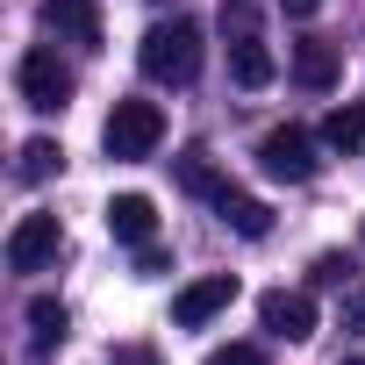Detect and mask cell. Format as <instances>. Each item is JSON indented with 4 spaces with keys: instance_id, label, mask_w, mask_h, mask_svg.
Returning <instances> with one entry per match:
<instances>
[{
    "instance_id": "1",
    "label": "cell",
    "mask_w": 365,
    "mask_h": 365,
    "mask_svg": "<svg viewBox=\"0 0 365 365\" xmlns=\"http://www.w3.org/2000/svg\"><path fill=\"white\" fill-rule=\"evenodd\" d=\"M136 65L158 86H194L201 79V29L194 22H150L136 43Z\"/></svg>"
},
{
    "instance_id": "2",
    "label": "cell",
    "mask_w": 365,
    "mask_h": 365,
    "mask_svg": "<svg viewBox=\"0 0 365 365\" xmlns=\"http://www.w3.org/2000/svg\"><path fill=\"white\" fill-rule=\"evenodd\" d=\"M158 143H165V108H158V101H115V108H108L101 150H108L115 165H143Z\"/></svg>"
},
{
    "instance_id": "3",
    "label": "cell",
    "mask_w": 365,
    "mask_h": 365,
    "mask_svg": "<svg viewBox=\"0 0 365 365\" xmlns=\"http://www.w3.org/2000/svg\"><path fill=\"white\" fill-rule=\"evenodd\" d=\"M15 86H22V101L36 108V115H58V108H72V65L51 51V43H29L22 51V65H15Z\"/></svg>"
},
{
    "instance_id": "4",
    "label": "cell",
    "mask_w": 365,
    "mask_h": 365,
    "mask_svg": "<svg viewBox=\"0 0 365 365\" xmlns=\"http://www.w3.org/2000/svg\"><path fill=\"white\" fill-rule=\"evenodd\" d=\"M258 172L265 179H287V187H301V179H315V136L308 129H265V143H258Z\"/></svg>"
},
{
    "instance_id": "5",
    "label": "cell",
    "mask_w": 365,
    "mask_h": 365,
    "mask_svg": "<svg viewBox=\"0 0 365 365\" xmlns=\"http://www.w3.org/2000/svg\"><path fill=\"white\" fill-rule=\"evenodd\" d=\"M58 251H65L58 215H22L8 237V272H43V265H58Z\"/></svg>"
},
{
    "instance_id": "6",
    "label": "cell",
    "mask_w": 365,
    "mask_h": 365,
    "mask_svg": "<svg viewBox=\"0 0 365 365\" xmlns=\"http://www.w3.org/2000/svg\"><path fill=\"white\" fill-rule=\"evenodd\" d=\"M230 301H237V272H208V279H194V287L172 294V322H179V329H201V322H215Z\"/></svg>"
},
{
    "instance_id": "7",
    "label": "cell",
    "mask_w": 365,
    "mask_h": 365,
    "mask_svg": "<svg viewBox=\"0 0 365 365\" xmlns=\"http://www.w3.org/2000/svg\"><path fill=\"white\" fill-rule=\"evenodd\" d=\"M258 322H265L279 344H308V336H315V301H308V294H287V287H272V294L258 301Z\"/></svg>"
},
{
    "instance_id": "8",
    "label": "cell",
    "mask_w": 365,
    "mask_h": 365,
    "mask_svg": "<svg viewBox=\"0 0 365 365\" xmlns=\"http://www.w3.org/2000/svg\"><path fill=\"white\" fill-rule=\"evenodd\" d=\"M108 237L129 244V251H143V244L158 237V201H150V194H115V201H108Z\"/></svg>"
},
{
    "instance_id": "9",
    "label": "cell",
    "mask_w": 365,
    "mask_h": 365,
    "mask_svg": "<svg viewBox=\"0 0 365 365\" xmlns=\"http://www.w3.org/2000/svg\"><path fill=\"white\" fill-rule=\"evenodd\" d=\"M43 29L79 43V51H101V8L93 0H43Z\"/></svg>"
},
{
    "instance_id": "10",
    "label": "cell",
    "mask_w": 365,
    "mask_h": 365,
    "mask_svg": "<svg viewBox=\"0 0 365 365\" xmlns=\"http://www.w3.org/2000/svg\"><path fill=\"white\" fill-rule=\"evenodd\" d=\"M336 72H344V51H336L329 36H308V43H294V79H301L308 93H329V86H336Z\"/></svg>"
},
{
    "instance_id": "11",
    "label": "cell",
    "mask_w": 365,
    "mask_h": 365,
    "mask_svg": "<svg viewBox=\"0 0 365 365\" xmlns=\"http://www.w3.org/2000/svg\"><path fill=\"white\" fill-rule=\"evenodd\" d=\"M215 215H222L237 237H251V244H258V237H272V208H265L258 194H237V187H222V194H215Z\"/></svg>"
},
{
    "instance_id": "12",
    "label": "cell",
    "mask_w": 365,
    "mask_h": 365,
    "mask_svg": "<svg viewBox=\"0 0 365 365\" xmlns=\"http://www.w3.org/2000/svg\"><path fill=\"white\" fill-rule=\"evenodd\" d=\"M272 72H279V65H272V51L258 43V29L230 43V79H237L244 93H258V86H272Z\"/></svg>"
},
{
    "instance_id": "13",
    "label": "cell",
    "mask_w": 365,
    "mask_h": 365,
    "mask_svg": "<svg viewBox=\"0 0 365 365\" xmlns=\"http://www.w3.org/2000/svg\"><path fill=\"white\" fill-rule=\"evenodd\" d=\"M322 143H329V150H344V158H351V150H365V101L329 108V115H322Z\"/></svg>"
},
{
    "instance_id": "14",
    "label": "cell",
    "mask_w": 365,
    "mask_h": 365,
    "mask_svg": "<svg viewBox=\"0 0 365 365\" xmlns=\"http://www.w3.org/2000/svg\"><path fill=\"white\" fill-rule=\"evenodd\" d=\"M65 329H72V315H65V301H51V294H36V301H29V336H36V351H58V344H65Z\"/></svg>"
},
{
    "instance_id": "15",
    "label": "cell",
    "mask_w": 365,
    "mask_h": 365,
    "mask_svg": "<svg viewBox=\"0 0 365 365\" xmlns=\"http://www.w3.org/2000/svg\"><path fill=\"white\" fill-rule=\"evenodd\" d=\"M179 187H187V194H201V201H215V194L230 187V179L208 165V150H187V158H179Z\"/></svg>"
},
{
    "instance_id": "16",
    "label": "cell",
    "mask_w": 365,
    "mask_h": 365,
    "mask_svg": "<svg viewBox=\"0 0 365 365\" xmlns=\"http://www.w3.org/2000/svg\"><path fill=\"white\" fill-rule=\"evenodd\" d=\"M58 165H65V150H58L51 136H29V143H22V165H15V172H22L29 187H36V179H51Z\"/></svg>"
},
{
    "instance_id": "17",
    "label": "cell",
    "mask_w": 365,
    "mask_h": 365,
    "mask_svg": "<svg viewBox=\"0 0 365 365\" xmlns=\"http://www.w3.org/2000/svg\"><path fill=\"white\" fill-rule=\"evenodd\" d=\"M351 272H358V265H351L344 251H322V258L308 265V287H351Z\"/></svg>"
},
{
    "instance_id": "18",
    "label": "cell",
    "mask_w": 365,
    "mask_h": 365,
    "mask_svg": "<svg viewBox=\"0 0 365 365\" xmlns=\"http://www.w3.org/2000/svg\"><path fill=\"white\" fill-rule=\"evenodd\" d=\"M208 365H265V344H222L208 351Z\"/></svg>"
},
{
    "instance_id": "19",
    "label": "cell",
    "mask_w": 365,
    "mask_h": 365,
    "mask_svg": "<svg viewBox=\"0 0 365 365\" xmlns=\"http://www.w3.org/2000/svg\"><path fill=\"white\" fill-rule=\"evenodd\" d=\"M251 22H258V15H251V0H222V29H237V36H251Z\"/></svg>"
},
{
    "instance_id": "20",
    "label": "cell",
    "mask_w": 365,
    "mask_h": 365,
    "mask_svg": "<svg viewBox=\"0 0 365 365\" xmlns=\"http://www.w3.org/2000/svg\"><path fill=\"white\" fill-rule=\"evenodd\" d=\"M108 365H158V351H150V344H115Z\"/></svg>"
},
{
    "instance_id": "21",
    "label": "cell",
    "mask_w": 365,
    "mask_h": 365,
    "mask_svg": "<svg viewBox=\"0 0 365 365\" xmlns=\"http://www.w3.org/2000/svg\"><path fill=\"white\" fill-rule=\"evenodd\" d=\"M344 329H365V287L344 294Z\"/></svg>"
},
{
    "instance_id": "22",
    "label": "cell",
    "mask_w": 365,
    "mask_h": 365,
    "mask_svg": "<svg viewBox=\"0 0 365 365\" xmlns=\"http://www.w3.org/2000/svg\"><path fill=\"white\" fill-rule=\"evenodd\" d=\"M279 8H287V15H294V22H308V15H315V8H322V0H279Z\"/></svg>"
},
{
    "instance_id": "23",
    "label": "cell",
    "mask_w": 365,
    "mask_h": 365,
    "mask_svg": "<svg viewBox=\"0 0 365 365\" xmlns=\"http://www.w3.org/2000/svg\"><path fill=\"white\" fill-rule=\"evenodd\" d=\"M344 365H365V358H344Z\"/></svg>"
},
{
    "instance_id": "24",
    "label": "cell",
    "mask_w": 365,
    "mask_h": 365,
    "mask_svg": "<svg viewBox=\"0 0 365 365\" xmlns=\"http://www.w3.org/2000/svg\"><path fill=\"white\" fill-rule=\"evenodd\" d=\"M358 237H365V222H358Z\"/></svg>"
}]
</instances>
